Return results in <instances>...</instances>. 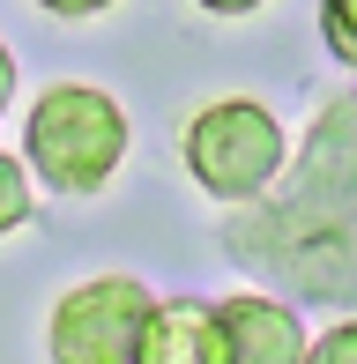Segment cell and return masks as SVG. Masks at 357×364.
<instances>
[{
  "label": "cell",
  "instance_id": "6da1fadb",
  "mask_svg": "<svg viewBox=\"0 0 357 364\" xmlns=\"http://www.w3.org/2000/svg\"><path fill=\"white\" fill-rule=\"evenodd\" d=\"M23 156L53 193H97L127 164V112L90 82H53L23 119Z\"/></svg>",
  "mask_w": 357,
  "mask_h": 364
},
{
  "label": "cell",
  "instance_id": "7a4b0ae2",
  "mask_svg": "<svg viewBox=\"0 0 357 364\" xmlns=\"http://www.w3.org/2000/svg\"><path fill=\"white\" fill-rule=\"evenodd\" d=\"M290 141H283V119L253 97H216L186 119V171L201 193L216 201H253V193L275 186Z\"/></svg>",
  "mask_w": 357,
  "mask_h": 364
},
{
  "label": "cell",
  "instance_id": "3957f363",
  "mask_svg": "<svg viewBox=\"0 0 357 364\" xmlns=\"http://www.w3.org/2000/svg\"><path fill=\"white\" fill-rule=\"evenodd\" d=\"M156 297L134 275H97L53 305V364H134Z\"/></svg>",
  "mask_w": 357,
  "mask_h": 364
},
{
  "label": "cell",
  "instance_id": "277c9868",
  "mask_svg": "<svg viewBox=\"0 0 357 364\" xmlns=\"http://www.w3.org/2000/svg\"><path fill=\"white\" fill-rule=\"evenodd\" d=\"M216 312V342H223V364H305V327L290 305H275L261 290H238L223 297Z\"/></svg>",
  "mask_w": 357,
  "mask_h": 364
},
{
  "label": "cell",
  "instance_id": "5b68a950",
  "mask_svg": "<svg viewBox=\"0 0 357 364\" xmlns=\"http://www.w3.org/2000/svg\"><path fill=\"white\" fill-rule=\"evenodd\" d=\"M134 364H223L216 312L193 305V297H156L149 320H142V350H134Z\"/></svg>",
  "mask_w": 357,
  "mask_h": 364
},
{
  "label": "cell",
  "instance_id": "8992f818",
  "mask_svg": "<svg viewBox=\"0 0 357 364\" xmlns=\"http://www.w3.org/2000/svg\"><path fill=\"white\" fill-rule=\"evenodd\" d=\"M320 38L343 68H357V0H320Z\"/></svg>",
  "mask_w": 357,
  "mask_h": 364
},
{
  "label": "cell",
  "instance_id": "52a82bcc",
  "mask_svg": "<svg viewBox=\"0 0 357 364\" xmlns=\"http://www.w3.org/2000/svg\"><path fill=\"white\" fill-rule=\"evenodd\" d=\"M30 223V171L15 156H0V238Z\"/></svg>",
  "mask_w": 357,
  "mask_h": 364
},
{
  "label": "cell",
  "instance_id": "ba28073f",
  "mask_svg": "<svg viewBox=\"0 0 357 364\" xmlns=\"http://www.w3.org/2000/svg\"><path fill=\"white\" fill-rule=\"evenodd\" d=\"M305 364H357V320H343V327H328V335L305 350Z\"/></svg>",
  "mask_w": 357,
  "mask_h": 364
},
{
  "label": "cell",
  "instance_id": "9c48e42d",
  "mask_svg": "<svg viewBox=\"0 0 357 364\" xmlns=\"http://www.w3.org/2000/svg\"><path fill=\"white\" fill-rule=\"evenodd\" d=\"M38 8H53V15H105L112 0H38Z\"/></svg>",
  "mask_w": 357,
  "mask_h": 364
},
{
  "label": "cell",
  "instance_id": "30bf717a",
  "mask_svg": "<svg viewBox=\"0 0 357 364\" xmlns=\"http://www.w3.org/2000/svg\"><path fill=\"white\" fill-rule=\"evenodd\" d=\"M193 8H208V15H253L261 0H193Z\"/></svg>",
  "mask_w": 357,
  "mask_h": 364
},
{
  "label": "cell",
  "instance_id": "8fae6325",
  "mask_svg": "<svg viewBox=\"0 0 357 364\" xmlns=\"http://www.w3.org/2000/svg\"><path fill=\"white\" fill-rule=\"evenodd\" d=\"M8 97H15V53L0 45V112H8Z\"/></svg>",
  "mask_w": 357,
  "mask_h": 364
}]
</instances>
